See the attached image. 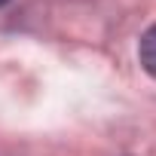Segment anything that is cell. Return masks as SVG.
Wrapping results in <instances>:
<instances>
[{
	"instance_id": "6da1fadb",
	"label": "cell",
	"mask_w": 156,
	"mask_h": 156,
	"mask_svg": "<svg viewBox=\"0 0 156 156\" xmlns=\"http://www.w3.org/2000/svg\"><path fill=\"white\" fill-rule=\"evenodd\" d=\"M138 58H141V67L156 80V25L147 28L141 34V43H138Z\"/></svg>"
},
{
	"instance_id": "7a4b0ae2",
	"label": "cell",
	"mask_w": 156,
	"mask_h": 156,
	"mask_svg": "<svg viewBox=\"0 0 156 156\" xmlns=\"http://www.w3.org/2000/svg\"><path fill=\"white\" fill-rule=\"evenodd\" d=\"M3 3H6V0H0V6H3Z\"/></svg>"
}]
</instances>
